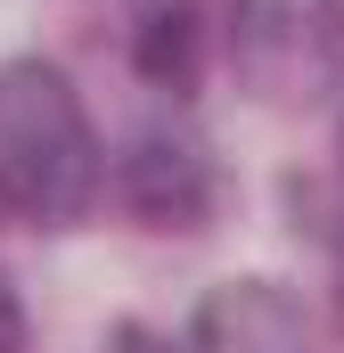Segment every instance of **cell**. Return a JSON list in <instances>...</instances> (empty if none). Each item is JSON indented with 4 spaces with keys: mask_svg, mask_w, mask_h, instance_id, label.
<instances>
[{
    "mask_svg": "<svg viewBox=\"0 0 344 353\" xmlns=\"http://www.w3.org/2000/svg\"><path fill=\"white\" fill-rule=\"evenodd\" d=\"M98 197V132L58 66H0V205L17 222H83Z\"/></svg>",
    "mask_w": 344,
    "mask_h": 353,
    "instance_id": "cell-1",
    "label": "cell"
},
{
    "mask_svg": "<svg viewBox=\"0 0 344 353\" xmlns=\"http://www.w3.org/2000/svg\"><path fill=\"white\" fill-rule=\"evenodd\" d=\"M222 50L262 107H312L344 83V0H230Z\"/></svg>",
    "mask_w": 344,
    "mask_h": 353,
    "instance_id": "cell-2",
    "label": "cell"
},
{
    "mask_svg": "<svg viewBox=\"0 0 344 353\" xmlns=\"http://www.w3.org/2000/svg\"><path fill=\"white\" fill-rule=\"evenodd\" d=\"M115 197L131 222L148 230H205L213 205H222V173L197 140L180 132H140L123 157H115Z\"/></svg>",
    "mask_w": 344,
    "mask_h": 353,
    "instance_id": "cell-3",
    "label": "cell"
},
{
    "mask_svg": "<svg viewBox=\"0 0 344 353\" xmlns=\"http://www.w3.org/2000/svg\"><path fill=\"white\" fill-rule=\"evenodd\" d=\"M189 353H312V321L279 279H222L189 321Z\"/></svg>",
    "mask_w": 344,
    "mask_h": 353,
    "instance_id": "cell-4",
    "label": "cell"
},
{
    "mask_svg": "<svg viewBox=\"0 0 344 353\" xmlns=\"http://www.w3.org/2000/svg\"><path fill=\"white\" fill-rule=\"evenodd\" d=\"M131 66L156 90H197V74H205V17H197V0H156L140 17Z\"/></svg>",
    "mask_w": 344,
    "mask_h": 353,
    "instance_id": "cell-5",
    "label": "cell"
},
{
    "mask_svg": "<svg viewBox=\"0 0 344 353\" xmlns=\"http://www.w3.org/2000/svg\"><path fill=\"white\" fill-rule=\"evenodd\" d=\"M0 353H25V304L8 279H0Z\"/></svg>",
    "mask_w": 344,
    "mask_h": 353,
    "instance_id": "cell-6",
    "label": "cell"
},
{
    "mask_svg": "<svg viewBox=\"0 0 344 353\" xmlns=\"http://www.w3.org/2000/svg\"><path fill=\"white\" fill-rule=\"evenodd\" d=\"M98 353H172L164 337H148V329H140V321H123V329H107V345Z\"/></svg>",
    "mask_w": 344,
    "mask_h": 353,
    "instance_id": "cell-7",
    "label": "cell"
}]
</instances>
